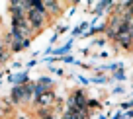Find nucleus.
I'll return each instance as SVG.
<instances>
[{"label": "nucleus", "mask_w": 133, "mask_h": 119, "mask_svg": "<svg viewBox=\"0 0 133 119\" xmlns=\"http://www.w3.org/2000/svg\"><path fill=\"white\" fill-rule=\"evenodd\" d=\"M43 20H45V4L37 0L35 6L28 12V24L31 25V29L35 31V29H39L43 25Z\"/></svg>", "instance_id": "nucleus-1"}]
</instances>
